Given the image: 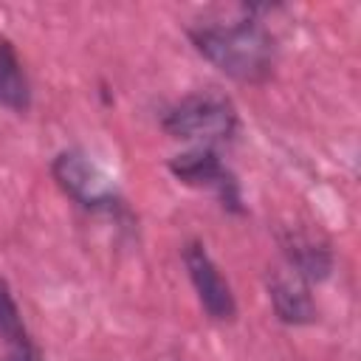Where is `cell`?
I'll return each instance as SVG.
<instances>
[{"label":"cell","mask_w":361,"mask_h":361,"mask_svg":"<svg viewBox=\"0 0 361 361\" xmlns=\"http://www.w3.org/2000/svg\"><path fill=\"white\" fill-rule=\"evenodd\" d=\"M183 262L189 271V279L197 290L200 305L206 307V313L212 319H231L234 316V296L231 288L226 285V279L220 276V271L214 268L212 257L206 254V248L200 243H189L183 248Z\"/></svg>","instance_id":"277c9868"},{"label":"cell","mask_w":361,"mask_h":361,"mask_svg":"<svg viewBox=\"0 0 361 361\" xmlns=\"http://www.w3.org/2000/svg\"><path fill=\"white\" fill-rule=\"evenodd\" d=\"M54 178L82 206L102 209V206H113L116 203V189H113L110 178L85 152H76V149L62 152L54 161Z\"/></svg>","instance_id":"3957f363"},{"label":"cell","mask_w":361,"mask_h":361,"mask_svg":"<svg viewBox=\"0 0 361 361\" xmlns=\"http://www.w3.org/2000/svg\"><path fill=\"white\" fill-rule=\"evenodd\" d=\"M0 338H6L8 344H17V341H25V327H23V319H20V310L8 293V285L0 279Z\"/></svg>","instance_id":"9c48e42d"},{"label":"cell","mask_w":361,"mask_h":361,"mask_svg":"<svg viewBox=\"0 0 361 361\" xmlns=\"http://www.w3.org/2000/svg\"><path fill=\"white\" fill-rule=\"evenodd\" d=\"M6 361H42V358H39L37 347H34V344L25 338V341H17V344H11V350H8Z\"/></svg>","instance_id":"30bf717a"},{"label":"cell","mask_w":361,"mask_h":361,"mask_svg":"<svg viewBox=\"0 0 361 361\" xmlns=\"http://www.w3.org/2000/svg\"><path fill=\"white\" fill-rule=\"evenodd\" d=\"M288 257L296 274L302 276H324L330 268V254L324 245H319L313 237L307 234H290L288 240Z\"/></svg>","instance_id":"ba28073f"},{"label":"cell","mask_w":361,"mask_h":361,"mask_svg":"<svg viewBox=\"0 0 361 361\" xmlns=\"http://www.w3.org/2000/svg\"><path fill=\"white\" fill-rule=\"evenodd\" d=\"M271 299H274V307H276V313H279L282 322L302 324V322H310L313 319V302L307 296V288L296 276H279V279H274Z\"/></svg>","instance_id":"52a82bcc"},{"label":"cell","mask_w":361,"mask_h":361,"mask_svg":"<svg viewBox=\"0 0 361 361\" xmlns=\"http://www.w3.org/2000/svg\"><path fill=\"white\" fill-rule=\"evenodd\" d=\"M192 42L212 65L240 82H262L274 68V37L254 20L197 25Z\"/></svg>","instance_id":"6da1fadb"},{"label":"cell","mask_w":361,"mask_h":361,"mask_svg":"<svg viewBox=\"0 0 361 361\" xmlns=\"http://www.w3.org/2000/svg\"><path fill=\"white\" fill-rule=\"evenodd\" d=\"M172 172L175 178H180L183 183H192V186H209L214 189L226 206L237 209L240 206V189H237V180L234 175L220 164L217 152L200 147V149H192V152H183L178 155L172 164Z\"/></svg>","instance_id":"5b68a950"},{"label":"cell","mask_w":361,"mask_h":361,"mask_svg":"<svg viewBox=\"0 0 361 361\" xmlns=\"http://www.w3.org/2000/svg\"><path fill=\"white\" fill-rule=\"evenodd\" d=\"M28 99H31V90H28L23 65L14 48L6 39H0V104L8 110H25Z\"/></svg>","instance_id":"8992f818"},{"label":"cell","mask_w":361,"mask_h":361,"mask_svg":"<svg viewBox=\"0 0 361 361\" xmlns=\"http://www.w3.org/2000/svg\"><path fill=\"white\" fill-rule=\"evenodd\" d=\"M234 127H237L234 107L217 93L186 96L164 116V130L175 138L220 141V138H228Z\"/></svg>","instance_id":"7a4b0ae2"}]
</instances>
